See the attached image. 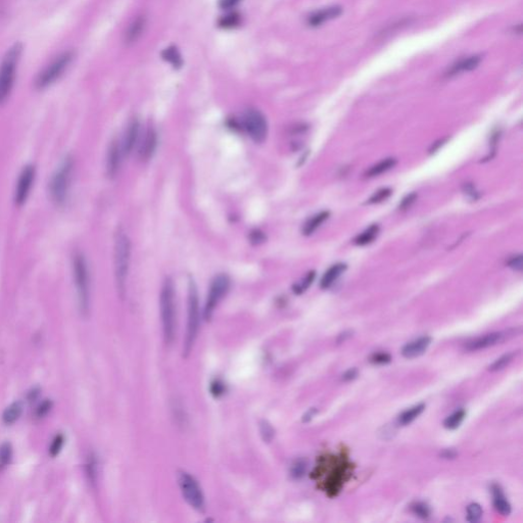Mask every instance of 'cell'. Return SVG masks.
I'll list each match as a JSON object with an SVG mask.
<instances>
[{"label": "cell", "mask_w": 523, "mask_h": 523, "mask_svg": "<svg viewBox=\"0 0 523 523\" xmlns=\"http://www.w3.org/2000/svg\"><path fill=\"white\" fill-rule=\"evenodd\" d=\"M72 271L77 291L79 311L86 317L90 309V273L83 253L76 252L72 258Z\"/></svg>", "instance_id": "obj_1"}, {"label": "cell", "mask_w": 523, "mask_h": 523, "mask_svg": "<svg viewBox=\"0 0 523 523\" xmlns=\"http://www.w3.org/2000/svg\"><path fill=\"white\" fill-rule=\"evenodd\" d=\"M74 171V161L71 156H66L57 170L53 172L48 183V194L52 203L59 207L64 206L70 195Z\"/></svg>", "instance_id": "obj_2"}, {"label": "cell", "mask_w": 523, "mask_h": 523, "mask_svg": "<svg viewBox=\"0 0 523 523\" xmlns=\"http://www.w3.org/2000/svg\"><path fill=\"white\" fill-rule=\"evenodd\" d=\"M160 316L164 342L170 344L175 337L176 310H175V288L171 278H166L162 283L159 297Z\"/></svg>", "instance_id": "obj_3"}, {"label": "cell", "mask_w": 523, "mask_h": 523, "mask_svg": "<svg viewBox=\"0 0 523 523\" xmlns=\"http://www.w3.org/2000/svg\"><path fill=\"white\" fill-rule=\"evenodd\" d=\"M131 260V241L123 228H119L115 238V275L119 294L124 297Z\"/></svg>", "instance_id": "obj_4"}, {"label": "cell", "mask_w": 523, "mask_h": 523, "mask_svg": "<svg viewBox=\"0 0 523 523\" xmlns=\"http://www.w3.org/2000/svg\"><path fill=\"white\" fill-rule=\"evenodd\" d=\"M22 45L17 43L6 53L0 65V104L7 101L14 88L17 68L22 54Z\"/></svg>", "instance_id": "obj_5"}, {"label": "cell", "mask_w": 523, "mask_h": 523, "mask_svg": "<svg viewBox=\"0 0 523 523\" xmlns=\"http://www.w3.org/2000/svg\"><path fill=\"white\" fill-rule=\"evenodd\" d=\"M200 327V302L199 293L195 281L190 279L188 284V316H187V329L184 341V355L188 356L198 336Z\"/></svg>", "instance_id": "obj_6"}, {"label": "cell", "mask_w": 523, "mask_h": 523, "mask_svg": "<svg viewBox=\"0 0 523 523\" xmlns=\"http://www.w3.org/2000/svg\"><path fill=\"white\" fill-rule=\"evenodd\" d=\"M74 54L71 51H66L59 56L50 65H48L38 76L36 80V87L38 89H45L52 85L63 76L72 63Z\"/></svg>", "instance_id": "obj_7"}, {"label": "cell", "mask_w": 523, "mask_h": 523, "mask_svg": "<svg viewBox=\"0 0 523 523\" xmlns=\"http://www.w3.org/2000/svg\"><path fill=\"white\" fill-rule=\"evenodd\" d=\"M241 124L242 128L255 142L262 143L267 138L268 123L265 116L258 109L250 108L245 111Z\"/></svg>", "instance_id": "obj_8"}, {"label": "cell", "mask_w": 523, "mask_h": 523, "mask_svg": "<svg viewBox=\"0 0 523 523\" xmlns=\"http://www.w3.org/2000/svg\"><path fill=\"white\" fill-rule=\"evenodd\" d=\"M230 284V278L226 274H219L213 279L210 285L204 311V316L206 320H210L212 318L216 307L229 291Z\"/></svg>", "instance_id": "obj_9"}, {"label": "cell", "mask_w": 523, "mask_h": 523, "mask_svg": "<svg viewBox=\"0 0 523 523\" xmlns=\"http://www.w3.org/2000/svg\"><path fill=\"white\" fill-rule=\"evenodd\" d=\"M178 482L187 503L196 510L203 511L205 509V498L196 478L184 471H181L178 474Z\"/></svg>", "instance_id": "obj_10"}, {"label": "cell", "mask_w": 523, "mask_h": 523, "mask_svg": "<svg viewBox=\"0 0 523 523\" xmlns=\"http://www.w3.org/2000/svg\"><path fill=\"white\" fill-rule=\"evenodd\" d=\"M36 179V168L34 164H26L19 174L15 192L14 203L17 207H23L28 201Z\"/></svg>", "instance_id": "obj_11"}, {"label": "cell", "mask_w": 523, "mask_h": 523, "mask_svg": "<svg viewBox=\"0 0 523 523\" xmlns=\"http://www.w3.org/2000/svg\"><path fill=\"white\" fill-rule=\"evenodd\" d=\"M139 132H140V125L138 120H132L125 131L122 144H121V150L123 156H128L134 149L135 145L137 144L139 138Z\"/></svg>", "instance_id": "obj_12"}, {"label": "cell", "mask_w": 523, "mask_h": 523, "mask_svg": "<svg viewBox=\"0 0 523 523\" xmlns=\"http://www.w3.org/2000/svg\"><path fill=\"white\" fill-rule=\"evenodd\" d=\"M157 144V134L154 128L148 127L144 132L142 140L139 144L138 154L141 160L146 161L152 157Z\"/></svg>", "instance_id": "obj_13"}, {"label": "cell", "mask_w": 523, "mask_h": 523, "mask_svg": "<svg viewBox=\"0 0 523 523\" xmlns=\"http://www.w3.org/2000/svg\"><path fill=\"white\" fill-rule=\"evenodd\" d=\"M508 334L509 333L507 331H499V332H492V333L486 334L484 336L478 337V338L470 341L466 345V350L473 352V351H478V350H483V348L489 347L491 345L500 343L503 340H505L507 338Z\"/></svg>", "instance_id": "obj_14"}, {"label": "cell", "mask_w": 523, "mask_h": 523, "mask_svg": "<svg viewBox=\"0 0 523 523\" xmlns=\"http://www.w3.org/2000/svg\"><path fill=\"white\" fill-rule=\"evenodd\" d=\"M121 146L117 140L112 141L108 146L106 154V173L109 178H114L118 174L122 156Z\"/></svg>", "instance_id": "obj_15"}, {"label": "cell", "mask_w": 523, "mask_h": 523, "mask_svg": "<svg viewBox=\"0 0 523 523\" xmlns=\"http://www.w3.org/2000/svg\"><path fill=\"white\" fill-rule=\"evenodd\" d=\"M431 343V337L429 336H422L415 340H413L409 343H407L403 350L402 355L407 358V359H414V358L420 357L423 355L428 346Z\"/></svg>", "instance_id": "obj_16"}, {"label": "cell", "mask_w": 523, "mask_h": 523, "mask_svg": "<svg viewBox=\"0 0 523 523\" xmlns=\"http://www.w3.org/2000/svg\"><path fill=\"white\" fill-rule=\"evenodd\" d=\"M341 13H342V9L340 7H337V6L330 7V8H327V9H324V10H321V11H318V12H315L314 14H312L308 19V23L312 27H318L327 21L337 18L338 16L341 15Z\"/></svg>", "instance_id": "obj_17"}, {"label": "cell", "mask_w": 523, "mask_h": 523, "mask_svg": "<svg viewBox=\"0 0 523 523\" xmlns=\"http://www.w3.org/2000/svg\"><path fill=\"white\" fill-rule=\"evenodd\" d=\"M480 61L481 58L479 56H472L467 59H462L456 62L454 65H452L451 68H449V70L446 72V77L450 78L463 72L472 71L479 65Z\"/></svg>", "instance_id": "obj_18"}, {"label": "cell", "mask_w": 523, "mask_h": 523, "mask_svg": "<svg viewBox=\"0 0 523 523\" xmlns=\"http://www.w3.org/2000/svg\"><path fill=\"white\" fill-rule=\"evenodd\" d=\"M345 269H346V265L342 264V263L335 264L330 267L325 272V274L323 275V277L321 279V282H320L321 288H323V289L329 288L337 280V278L345 271Z\"/></svg>", "instance_id": "obj_19"}, {"label": "cell", "mask_w": 523, "mask_h": 523, "mask_svg": "<svg viewBox=\"0 0 523 523\" xmlns=\"http://www.w3.org/2000/svg\"><path fill=\"white\" fill-rule=\"evenodd\" d=\"M491 493L493 497V506L495 510L502 515H509L511 512V505L506 500L502 488L497 484H493L491 486Z\"/></svg>", "instance_id": "obj_20"}, {"label": "cell", "mask_w": 523, "mask_h": 523, "mask_svg": "<svg viewBox=\"0 0 523 523\" xmlns=\"http://www.w3.org/2000/svg\"><path fill=\"white\" fill-rule=\"evenodd\" d=\"M330 213L329 212H321L312 218H310L308 221L305 223L304 227H302V234L309 236L313 234L325 221L329 218Z\"/></svg>", "instance_id": "obj_21"}, {"label": "cell", "mask_w": 523, "mask_h": 523, "mask_svg": "<svg viewBox=\"0 0 523 523\" xmlns=\"http://www.w3.org/2000/svg\"><path fill=\"white\" fill-rule=\"evenodd\" d=\"M397 163V159L396 158H393V157H390V158H385L381 161H379L378 163L374 164V166H372L367 172H366V177L368 178H373V177H376V176H379L385 172L390 171L392 168H394L396 166Z\"/></svg>", "instance_id": "obj_22"}, {"label": "cell", "mask_w": 523, "mask_h": 523, "mask_svg": "<svg viewBox=\"0 0 523 523\" xmlns=\"http://www.w3.org/2000/svg\"><path fill=\"white\" fill-rule=\"evenodd\" d=\"M23 413V405L20 402H15L10 405L4 412L3 420L7 425H12L19 420Z\"/></svg>", "instance_id": "obj_23"}, {"label": "cell", "mask_w": 523, "mask_h": 523, "mask_svg": "<svg viewBox=\"0 0 523 523\" xmlns=\"http://www.w3.org/2000/svg\"><path fill=\"white\" fill-rule=\"evenodd\" d=\"M425 410L424 404H419L417 406H414L410 408L409 410H406L403 412L402 414L399 416V424L401 425H408L411 422L414 421L416 418H418L423 411Z\"/></svg>", "instance_id": "obj_24"}, {"label": "cell", "mask_w": 523, "mask_h": 523, "mask_svg": "<svg viewBox=\"0 0 523 523\" xmlns=\"http://www.w3.org/2000/svg\"><path fill=\"white\" fill-rule=\"evenodd\" d=\"M144 26H145V19L144 18H137L130 26V28L127 32V42L129 43H133L135 42L137 39H138L140 37V35L142 34V31L144 29Z\"/></svg>", "instance_id": "obj_25"}, {"label": "cell", "mask_w": 523, "mask_h": 523, "mask_svg": "<svg viewBox=\"0 0 523 523\" xmlns=\"http://www.w3.org/2000/svg\"><path fill=\"white\" fill-rule=\"evenodd\" d=\"M378 233H379V226L376 224L371 225L368 229H366L364 232H362L355 239V243L360 246L367 245V244L371 243L377 237Z\"/></svg>", "instance_id": "obj_26"}, {"label": "cell", "mask_w": 523, "mask_h": 523, "mask_svg": "<svg viewBox=\"0 0 523 523\" xmlns=\"http://www.w3.org/2000/svg\"><path fill=\"white\" fill-rule=\"evenodd\" d=\"M162 59L169 62L174 68H180L183 64L181 54L179 53L178 49L174 46L166 48L162 51Z\"/></svg>", "instance_id": "obj_27"}, {"label": "cell", "mask_w": 523, "mask_h": 523, "mask_svg": "<svg viewBox=\"0 0 523 523\" xmlns=\"http://www.w3.org/2000/svg\"><path fill=\"white\" fill-rule=\"evenodd\" d=\"M315 277H316L315 271L308 272L304 278L293 285V287H292L293 292L296 294H301L302 292H305L310 287V285L313 283Z\"/></svg>", "instance_id": "obj_28"}, {"label": "cell", "mask_w": 523, "mask_h": 523, "mask_svg": "<svg viewBox=\"0 0 523 523\" xmlns=\"http://www.w3.org/2000/svg\"><path fill=\"white\" fill-rule=\"evenodd\" d=\"M466 417L465 410H459L450 415L444 422V425L447 429H456L460 426V424L464 421Z\"/></svg>", "instance_id": "obj_29"}, {"label": "cell", "mask_w": 523, "mask_h": 523, "mask_svg": "<svg viewBox=\"0 0 523 523\" xmlns=\"http://www.w3.org/2000/svg\"><path fill=\"white\" fill-rule=\"evenodd\" d=\"M307 468H308V463L306 460L304 459H299L297 461H295L291 467V470H290V473H291V476L293 478H300L305 475L306 471H307Z\"/></svg>", "instance_id": "obj_30"}, {"label": "cell", "mask_w": 523, "mask_h": 523, "mask_svg": "<svg viewBox=\"0 0 523 523\" xmlns=\"http://www.w3.org/2000/svg\"><path fill=\"white\" fill-rule=\"evenodd\" d=\"M514 357V354L513 353H510V354H506L504 356H502L501 358H499L498 360H495L489 367H488V370L489 371H499V370H502L503 368H505L513 359Z\"/></svg>", "instance_id": "obj_31"}, {"label": "cell", "mask_w": 523, "mask_h": 523, "mask_svg": "<svg viewBox=\"0 0 523 523\" xmlns=\"http://www.w3.org/2000/svg\"><path fill=\"white\" fill-rule=\"evenodd\" d=\"M86 470H87V475L89 477V480L92 483H95L96 476H97V462H96L95 456L93 454H90L87 459Z\"/></svg>", "instance_id": "obj_32"}, {"label": "cell", "mask_w": 523, "mask_h": 523, "mask_svg": "<svg viewBox=\"0 0 523 523\" xmlns=\"http://www.w3.org/2000/svg\"><path fill=\"white\" fill-rule=\"evenodd\" d=\"M392 195V190L390 188H382V189H379L377 190L375 194L368 200L367 204L369 205H372V204H379V203H382L384 201H387Z\"/></svg>", "instance_id": "obj_33"}, {"label": "cell", "mask_w": 523, "mask_h": 523, "mask_svg": "<svg viewBox=\"0 0 523 523\" xmlns=\"http://www.w3.org/2000/svg\"><path fill=\"white\" fill-rule=\"evenodd\" d=\"M482 516V509L480 505L472 503L467 507V519L470 522H477Z\"/></svg>", "instance_id": "obj_34"}, {"label": "cell", "mask_w": 523, "mask_h": 523, "mask_svg": "<svg viewBox=\"0 0 523 523\" xmlns=\"http://www.w3.org/2000/svg\"><path fill=\"white\" fill-rule=\"evenodd\" d=\"M13 457V448L10 443H4L0 446V464L6 466L10 464Z\"/></svg>", "instance_id": "obj_35"}, {"label": "cell", "mask_w": 523, "mask_h": 523, "mask_svg": "<svg viewBox=\"0 0 523 523\" xmlns=\"http://www.w3.org/2000/svg\"><path fill=\"white\" fill-rule=\"evenodd\" d=\"M412 511L417 517L422 518V519H427L431 513L429 506L423 502L415 503L412 506Z\"/></svg>", "instance_id": "obj_36"}, {"label": "cell", "mask_w": 523, "mask_h": 523, "mask_svg": "<svg viewBox=\"0 0 523 523\" xmlns=\"http://www.w3.org/2000/svg\"><path fill=\"white\" fill-rule=\"evenodd\" d=\"M64 443H65V437L63 434H59L54 437V439L52 440V444L50 446V449H49V453L52 457H56L57 455H59V453L61 452V450L64 446Z\"/></svg>", "instance_id": "obj_37"}, {"label": "cell", "mask_w": 523, "mask_h": 523, "mask_svg": "<svg viewBox=\"0 0 523 523\" xmlns=\"http://www.w3.org/2000/svg\"><path fill=\"white\" fill-rule=\"evenodd\" d=\"M260 431L263 436V439L266 443H270L275 435V431H274L273 427L267 421H263L260 424Z\"/></svg>", "instance_id": "obj_38"}, {"label": "cell", "mask_w": 523, "mask_h": 523, "mask_svg": "<svg viewBox=\"0 0 523 523\" xmlns=\"http://www.w3.org/2000/svg\"><path fill=\"white\" fill-rule=\"evenodd\" d=\"M370 361L376 365H385L392 361V357L388 353H375L370 358Z\"/></svg>", "instance_id": "obj_39"}, {"label": "cell", "mask_w": 523, "mask_h": 523, "mask_svg": "<svg viewBox=\"0 0 523 523\" xmlns=\"http://www.w3.org/2000/svg\"><path fill=\"white\" fill-rule=\"evenodd\" d=\"M464 195L471 201H477L479 199V192L476 190L472 183H465L463 185Z\"/></svg>", "instance_id": "obj_40"}, {"label": "cell", "mask_w": 523, "mask_h": 523, "mask_svg": "<svg viewBox=\"0 0 523 523\" xmlns=\"http://www.w3.org/2000/svg\"><path fill=\"white\" fill-rule=\"evenodd\" d=\"M239 23V16L236 14H230L226 17H224L220 24L223 27H233Z\"/></svg>", "instance_id": "obj_41"}, {"label": "cell", "mask_w": 523, "mask_h": 523, "mask_svg": "<svg viewBox=\"0 0 523 523\" xmlns=\"http://www.w3.org/2000/svg\"><path fill=\"white\" fill-rule=\"evenodd\" d=\"M51 407H52V402H51L50 400H45V401H44V402H43V403L38 407V409H37V411H36V416H37L38 418H42V417H44V416L47 414V413L50 411Z\"/></svg>", "instance_id": "obj_42"}, {"label": "cell", "mask_w": 523, "mask_h": 523, "mask_svg": "<svg viewBox=\"0 0 523 523\" xmlns=\"http://www.w3.org/2000/svg\"><path fill=\"white\" fill-rule=\"evenodd\" d=\"M416 199H417V195H416V194H411V195L407 196V197H406L405 199H403V201L401 202L399 209L402 210V211L409 209L413 204L415 203Z\"/></svg>", "instance_id": "obj_43"}, {"label": "cell", "mask_w": 523, "mask_h": 523, "mask_svg": "<svg viewBox=\"0 0 523 523\" xmlns=\"http://www.w3.org/2000/svg\"><path fill=\"white\" fill-rule=\"evenodd\" d=\"M508 266L516 271H521L522 270V267H523V264H522V256L521 255H518V256H514L512 257L509 261H508Z\"/></svg>", "instance_id": "obj_44"}, {"label": "cell", "mask_w": 523, "mask_h": 523, "mask_svg": "<svg viewBox=\"0 0 523 523\" xmlns=\"http://www.w3.org/2000/svg\"><path fill=\"white\" fill-rule=\"evenodd\" d=\"M265 234L260 230H254L250 234V240L253 244H260L265 241Z\"/></svg>", "instance_id": "obj_45"}, {"label": "cell", "mask_w": 523, "mask_h": 523, "mask_svg": "<svg viewBox=\"0 0 523 523\" xmlns=\"http://www.w3.org/2000/svg\"><path fill=\"white\" fill-rule=\"evenodd\" d=\"M211 391H212V394H213V395H215V396L218 397V396L222 395V394L224 393V385H223L222 382L216 381V382H214V383L212 384V389H211Z\"/></svg>", "instance_id": "obj_46"}, {"label": "cell", "mask_w": 523, "mask_h": 523, "mask_svg": "<svg viewBox=\"0 0 523 523\" xmlns=\"http://www.w3.org/2000/svg\"><path fill=\"white\" fill-rule=\"evenodd\" d=\"M358 376V370L356 368H352V369H348L347 371H345L342 375V380L343 381H352L354 379H356Z\"/></svg>", "instance_id": "obj_47"}, {"label": "cell", "mask_w": 523, "mask_h": 523, "mask_svg": "<svg viewBox=\"0 0 523 523\" xmlns=\"http://www.w3.org/2000/svg\"><path fill=\"white\" fill-rule=\"evenodd\" d=\"M238 3L239 0H220V7L224 10H228L235 7Z\"/></svg>", "instance_id": "obj_48"}, {"label": "cell", "mask_w": 523, "mask_h": 523, "mask_svg": "<svg viewBox=\"0 0 523 523\" xmlns=\"http://www.w3.org/2000/svg\"><path fill=\"white\" fill-rule=\"evenodd\" d=\"M442 456L444 459H454L457 457V452L455 450H445L443 453H442Z\"/></svg>", "instance_id": "obj_49"}, {"label": "cell", "mask_w": 523, "mask_h": 523, "mask_svg": "<svg viewBox=\"0 0 523 523\" xmlns=\"http://www.w3.org/2000/svg\"><path fill=\"white\" fill-rule=\"evenodd\" d=\"M353 334V331H344L343 333H341L338 338H337V342L338 343H341V342H344L346 339H348Z\"/></svg>", "instance_id": "obj_50"}, {"label": "cell", "mask_w": 523, "mask_h": 523, "mask_svg": "<svg viewBox=\"0 0 523 523\" xmlns=\"http://www.w3.org/2000/svg\"><path fill=\"white\" fill-rule=\"evenodd\" d=\"M317 412H318V411H317L315 408L311 409V410L307 413V414L304 416V418H302V420H304V422H308V421H310V420L313 418V416L316 414Z\"/></svg>", "instance_id": "obj_51"}]
</instances>
